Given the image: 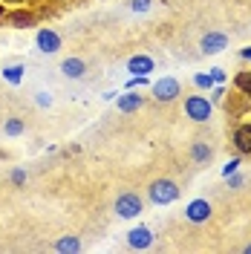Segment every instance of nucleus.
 I'll use <instances>...</instances> for the list:
<instances>
[{
	"instance_id": "nucleus-1",
	"label": "nucleus",
	"mask_w": 251,
	"mask_h": 254,
	"mask_svg": "<svg viewBox=\"0 0 251 254\" xmlns=\"http://www.w3.org/2000/svg\"><path fill=\"white\" fill-rule=\"evenodd\" d=\"M147 199L153 205H171L179 199V185L173 179H153L150 188H147Z\"/></svg>"
},
{
	"instance_id": "nucleus-2",
	"label": "nucleus",
	"mask_w": 251,
	"mask_h": 254,
	"mask_svg": "<svg viewBox=\"0 0 251 254\" xmlns=\"http://www.w3.org/2000/svg\"><path fill=\"white\" fill-rule=\"evenodd\" d=\"M185 113H188L190 122L205 125V122L211 119V113H214V104H211V98H205V95H188V98H185Z\"/></svg>"
},
{
	"instance_id": "nucleus-3",
	"label": "nucleus",
	"mask_w": 251,
	"mask_h": 254,
	"mask_svg": "<svg viewBox=\"0 0 251 254\" xmlns=\"http://www.w3.org/2000/svg\"><path fill=\"white\" fill-rule=\"evenodd\" d=\"M150 93H153V98H156L159 104H171V101H176L182 95V84L176 78H171V75H165L162 81L150 84Z\"/></svg>"
},
{
	"instance_id": "nucleus-4",
	"label": "nucleus",
	"mask_w": 251,
	"mask_h": 254,
	"mask_svg": "<svg viewBox=\"0 0 251 254\" xmlns=\"http://www.w3.org/2000/svg\"><path fill=\"white\" fill-rule=\"evenodd\" d=\"M141 208H144V202H141L139 193H133V190H125V193L116 199V214H119L122 220H136L141 214Z\"/></svg>"
},
{
	"instance_id": "nucleus-5",
	"label": "nucleus",
	"mask_w": 251,
	"mask_h": 254,
	"mask_svg": "<svg viewBox=\"0 0 251 254\" xmlns=\"http://www.w3.org/2000/svg\"><path fill=\"white\" fill-rule=\"evenodd\" d=\"M35 44H38V49L44 55H55L61 49V35L55 29H49V26H44V29H38V35H35Z\"/></svg>"
},
{
	"instance_id": "nucleus-6",
	"label": "nucleus",
	"mask_w": 251,
	"mask_h": 254,
	"mask_svg": "<svg viewBox=\"0 0 251 254\" xmlns=\"http://www.w3.org/2000/svg\"><path fill=\"white\" fill-rule=\"evenodd\" d=\"M231 142H234L237 156H251V122H243V125L234 127Z\"/></svg>"
},
{
	"instance_id": "nucleus-7",
	"label": "nucleus",
	"mask_w": 251,
	"mask_h": 254,
	"mask_svg": "<svg viewBox=\"0 0 251 254\" xmlns=\"http://www.w3.org/2000/svg\"><path fill=\"white\" fill-rule=\"evenodd\" d=\"M127 246L136 249V252L150 249V246H153V234H150V228H147V225H136V228H130V231H127Z\"/></svg>"
},
{
	"instance_id": "nucleus-8",
	"label": "nucleus",
	"mask_w": 251,
	"mask_h": 254,
	"mask_svg": "<svg viewBox=\"0 0 251 254\" xmlns=\"http://www.w3.org/2000/svg\"><path fill=\"white\" fill-rule=\"evenodd\" d=\"M211 202L208 199H190L188 205H185V220L190 222H208L211 220Z\"/></svg>"
},
{
	"instance_id": "nucleus-9",
	"label": "nucleus",
	"mask_w": 251,
	"mask_h": 254,
	"mask_svg": "<svg viewBox=\"0 0 251 254\" xmlns=\"http://www.w3.org/2000/svg\"><path fill=\"white\" fill-rule=\"evenodd\" d=\"M6 20H9V26H15V29H29V26H35V23H38V15L20 6V9H15V12H9V15H6Z\"/></svg>"
},
{
	"instance_id": "nucleus-10",
	"label": "nucleus",
	"mask_w": 251,
	"mask_h": 254,
	"mask_svg": "<svg viewBox=\"0 0 251 254\" xmlns=\"http://www.w3.org/2000/svg\"><path fill=\"white\" fill-rule=\"evenodd\" d=\"M116 107H119L122 113H136V110L144 107V95L136 93V90H127L125 95H119V98H116Z\"/></svg>"
},
{
	"instance_id": "nucleus-11",
	"label": "nucleus",
	"mask_w": 251,
	"mask_h": 254,
	"mask_svg": "<svg viewBox=\"0 0 251 254\" xmlns=\"http://www.w3.org/2000/svg\"><path fill=\"white\" fill-rule=\"evenodd\" d=\"M199 47H202L205 55H217V52H222V49L228 47V35H222V32H208Z\"/></svg>"
},
{
	"instance_id": "nucleus-12",
	"label": "nucleus",
	"mask_w": 251,
	"mask_h": 254,
	"mask_svg": "<svg viewBox=\"0 0 251 254\" xmlns=\"http://www.w3.org/2000/svg\"><path fill=\"white\" fill-rule=\"evenodd\" d=\"M127 72H133V75H147V72H153V58H150V55H133V58L127 61Z\"/></svg>"
},
{
	"instance_id": "nucleus-13",
	"label": "nucleus",
	"mask_w": 251,
	"mask_h": 254,
	"mask_svg": "<svg viewBox=\"0 0 251 254\" xmlns=\"http://www.w3.org/2000/svg\"><path fill=\"white\" fill-rule=\"evenodd\" d=\"M190 159H193L196 165H211V159H214L211 144L208 142H193L190 144Z\"/></svg>"
},
{
	"instance_id": "nucleus-14",
	"label": "nucleus",
	"mask_w": 251,
	"mask_h": 254,
	"mask_svg": "<svg viewBox=\"0 0 251 254\" xmlns=\"http://www.w3.org/2000/svg\"><path fill=\"white\" fill-rule=\"evenodd\" d=\"M61 72L63 75H66V78H81V75H84V72H87V64L81 61V58H66V61L61 64Z\"/></svg>"
},
{
	"instance_id": "nucleus-15",
	"label": "nucleus",
	"mask_w": 251,
	"mask_h": 254,
	"mask_svg": "<svg viewBox=\"0 0 251 254\" xmlns=\"http://www.w3.org/2000/svg\"><path fill=\"white\" fill-rule=\"evenodd\" d=\"M23 72H26V69H23V64H9V66H3V69H0V75H3V81H9V84H23Z\"/></svg>"
},
{
	"instance_id": "nucleus-16",
	"label": "nucleus",
	"mask_w": 251,
	"mask_h": 254,
	"mask_svg": "<svg viewBox=\"0 0 251 254\" xmlns=\"http://www.w3.org/2000/svg\"><path fill=\"white\" fill-rule=\"evenodd\" d=\"M234 87L246 95V98H251V69H240V72H237L234 75Z\"/></svg>"
},
{
	"instance_id": "nucleus-17",
	"label": "nucleus",
	"mask_w": 251,
	"mask_h": 254,
	"mask_svg": "<svg viewBox=\"0 0 251 254\" xmlns=\"http://www.w3.org/2000/svg\"><path fill=\"white\" fill-rule=\"evenodd\" d=\"M55 252H61V254H66V252H81V240L78 237H61L58 243H55Z\"/></svg>"
},
{
	"instance_id": "nucleus-18",
	"label": "nucleus",
	"mask_w": 251,
	"mask_h": 254,
	"mask_svg": "<svg viewBox=\"0 0 251 254\" xmlns=\"http://www.w3.org/2000/svg\"><path fill=\"white\" fill-rule=\"evenodd\" d=\"M23 130H26L23 119H6V125H3V133H6V136H20Z\"/></svg>"
},
{
	"instance_id": "nucleus-19",
	"label": "nucleus",
	"mask_w": 251,
	"mask_h": 254,
	"mask_svg": "<svg viewBox=\"0 0 251 254\" xmlns=\"http://www.w3.org/2000/svg\"><path fill=\"white\" fill-rule=\"evenodd\" d=\"M150 78L147 75H130V81L125 84V90H141V87H147Z\"/></svg>"
},
{
	"instance_id": "nucleus-20",
	"label": "nucleus",
	"mask_w": 251,
	"mask_h": 254,
	"mask_svg": "<svg viewBox=\"0 0 251 254\" xmlns=\"http://www.w3.org/2000/svg\"><path fill=\"white\" fill-rule=\"evenodd\" d=\"M193 84H196L199 90H211V87H214L217 81L211 78V72H208V75H205V72H199V75H193Z\"/></svg>"
},
{
	"instance_id": "nucleus-21",
	"label": "nucleus",
	"mask_w": 251,
	"mask_h": 254,
	"mask_svg": "<svg viewBox=\"0 0 251 254\" xmlns=\"http://www.w3.org/2000/svg\"><path fill=\"white\" fill-rule=\"evenodd\" d=\"M220 101H225V87H211V104H220Z\"/></svg>"
},
{
	"instance_id": "nucleus-22",
	"label": "nucleus",
	"mask_w": 251,
	"mask_h": 254,
	"mask_svg": "<svg viewBox=\"0 0 251 254\" xmlns=\"http://www.w3.org/2000/svg\"><path fill=\"white\" fill-rule=\"evenodd\" d=\"M130 9L133 12H147L150 9V0H130Z\"/></svg>"
},
{
	"instance_id": "nucleus-23",
	"label": "nucleus",
	"mask_w": 251,
	"mask_h": 254,
	"mask_svg": "<svg viewBox=\"0 0 251 254\" xmlns=\"http://www.w3.org/2000/svg\"><path fill=\"white\" fill-rule=\"evenodd\" d=\"M237 168H240V156H234L225 168H222V176H231V174H237Z\"/></svg>"
},
{
	"instance_id": "nucleus-24",
	"label": "nucleus",
	"mask_w": 251,
	"mask_h": 254,
	"mask_svg": "<svg viewBox=\"0 0 251 254\" xmlns=\"http://www.w3.org/2000/svg\"><path fill=\"white\" fill-rule=\"evenodd\" d=\"M23 182H26V171L15 168V171H12V185H23Z\"/></svg>"
},
{
	"instance_id": "nucleus-25",
	"label": "nucleus",
	"mask_w": 251,
	"mask_h": 254,
	"mask_svg": "<svg viewBox=\"0 0 251 254\" xmlns=\"http://www.w3.org/2000/svg\"><path fill=\"white\" fill-rule=\"evenodd\" d=\"M211 78L217 81V84H225V69H220V66H214V69H211Z\"/></svg>"
},
{
	"instance_id": "nucleus-26",
	"label": "nucleus",
	"mask_w": 251,
	"mask_h": 254,
	"mask_svg": "<svg viewBox=\"0 0 251 254\" xmlns=\"http://www.w3.org/2000/svg\"><path fill=\"white\" fill-rule=\"evenodd\" d=\"M225 179H228V185H231V188H240V185H243V176H240V174H231V176H225Z\"/></svg>"
},
{
	"instance_id": "nucleus-27",
	"label": "nucleus",
	"mask_w": 251,
	"mask_h": 254,
	"mask_svg": "<svg viewBox=\"0 0 251 254\" xmlns=\"http://www.w3.org/2000/svg\"><path fill=\"white\" fill-rule=\"evenodd\" d=\"M38 104H41V107H49V104H52L49 93H38Z\"/></svg>"
},
{
	"instance_id": "nucleus-28",
	"label": "nucleus",
	"mask_w": 251,
	"mask_h": 254,
	"mask_svg": "<svg viewBox=\"0 0 251 254\" xmlns=\"http://www.w3.org/2000/svg\"><path fill=\"white\" fill-rule=\"evenodd\" d=\"M240 58H243V61H251V47L240 49Z\"/></svg>"
},
{
	"instance_id": "nucleus-29",
	"label": "nucleus",
	"mask_w": 251,
	"mask_h": 254,
	"mask_svg": "<svg viewBox=\"0 0 251 254\" xmlns=\"http://www.w3.org/2000/svg\"><path fill=\"white\" fill-rule=\"evenodd\" d=\"M0 3H15V6H23V3H29V0H0Z\"/></svg>"
},
{
	"instance_id": "nucleus-30",
	"label": "nucleus",
	"mask_w": 251,
	"mask_h": 254,
	"mask_svg": "<svg viewBox=\"0 0 251 254\" xmlns=\"http://www.w3.org/2000/svg\"><path fill=\"white\" fill-rule=\"evenodd\" d=\"M0 17H6V3H0Z\"/></svg>"
},
{
	"instance_id": "nucleus-31",
	"label": "nucleus",
	"mask_w": 251,
	"mask_h": 254,
	"mask_svg": "<svg viewBox=\"0 0 251 254\" xmlns=\"http://www.w3.org/2000/svg\"><path fill=\"white\" fill-rule=\"evenodd\" d=\"M246 252H249V254H251V246H246Z\"/></svg>"
}]
</instances>
